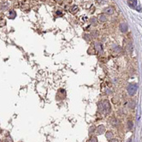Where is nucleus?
Listing matches in <instances>:
<instances>
[{
	"instance_id": "412c9836",
	"label": "nucleus",
	"mask_w": 142,
	"mask_h": 142,
	"mask_svg": "<svg viewBox=\"0 0 142 142\" xmlns=\"http://www.w3.org/2000/svg\"><path fill=\"white\" fill-rule=\"evenodd\" d=\"M59 1H60V0H59Z\"/></svg>"
},
{
	"instance_id": "f03ea898",
	"label": "nucleus",
	"mask_w": 142,
	"mask_h": 142,
	"mask_svg": "<svg viewBox=\"0 0 142 142\" xmlns=\"http://www.w3.org/2000/svg\"><path fill=\"white\" fill-rule=\"evenodd\" d=\"M137 89H138V86L134 83H130L127 87V91H128V93L129 94V96H134L136 93Z\"/></svg>"
},
{
	"instance_id": "f257e3e1",
	"label": "nucleus",
	"mask_w": 142,
	"mask_h": 142,
	"mask_svg": "<svg viewBox=\"0 0 142 142\" xmlns=\"http://www.w3.org/2000/svg\"><path fill=\"white\" fill-rule=\"evenodd\" d=\"M98 108V111L100 113L108 114L110 111V104L108 100H103V101L99 102Z\"/></svg>"
},
{
	"instance_id": "9d476101",
	"label": "nucleus",
	"mask_w": 142,
	"mask_h": 142,
	"mask_svg": "<svg viewBox=\"0 0 142 142\" xmlns=\"http://www.w3.org/2000/svg\"><path fill=\"white\" fill-rule=\"evenodd\" d=\"M98 20H99V22H105L106 21H107V17H106V15L105 14L99 15V16H98Z\"/></svg>"
},
{
	"instance_id": "dca6fc26",
	"label": "nucleus",
	"mask_w": 142,
	"mask_h": 142,
	"mask_svg": "<svg viewBox=\"0 0 142 142\" xmlns=\"http://www.w3.org/2000/svg\"><path fill=\"white\" fill-rule=\"evenodd\" d=\"M106 1L107 0H96V2H97V4H98L99 5H102V4H104L106 3Z\"/></svg>"
},
{
	"instance_id": "9b49d317",
	"label": "nucleus",
	"mask_w": 142,
	"mask_h": 142,
	"mask_svg": "<svg viewBox=\"0 0 142 142\" xmlns=\"http://www.w3.org/2000/svg\"><path fill=\"white\" fill-rule=\"evenodd\" d=\"M113 136H114V134H113V133H112L111 131H109V132H107L105 134L106 139H107L109 141H110V140H111L112 139H113Z\"/></svg>"
},
{
	"instance_id": "ddd939ff",
	"label": "nucleus",
	"mask_w": 142,
	"mask_h": 142,
	"mask_svg": "<svg viewBox=\"0 0 142 142\" xmlns=\"http://www.w3.org/2000/svg\"><path fill=\"white\" fill-rule=\"evenodd\" d=\"M7 8H8V5H7L6 2H4L0 4V10H6Z\"/></svg>"
},
{
	"instance_id": "1a4fd4ad",
	"label": "nucleus",
	"mask_w": 142,
	"mask_h": 142,
	"mask_svg": "<svg viewBox=\"0 0 142 142\" xmlns=\"http://www.w3.org/2000/svg\"><path fill=\"white\" fill-rule=\"evenodd\" d=\"M90 22H91L92 26L96 27L98 25V20L96 17H92L91 20H90Z\"/></svg>"
},
{
	"instance_id": "423d86ee",
	"label": "nucleus",
	"mask_w": 142,
	"mask_h": 142,
	"mask_svg": "<svg viewBox=\"0 0 142 142\" xmlns=\"http://www.w3.org/2000/svg\"><path fill=\"white\" fill-rule=\"evenodd\" d=\"M104 132H105V127L104 126V125H99V126L96 128V133L98 134H102Z\"/></svg>"
},
{
	"instance_id": "a211bd4d",
	"label": "nucleus",
	"mask_w": 142,
	"mask_h": 142,
	"mask_svg": "<svg viewBox=\"0 0 142 142\" xmlns=\"http://www.w3.org/2000/svg\"><path fill=\"white\" fill-rule=\"evenodd\" d=\"M89 37H90V35H88V34H85V35H84V39H85L86 40L89 41L90 39H91V38H89Z\"/></svg>"
},
{
	"instance_id": "f3484780",
	"label": "nucleus",
	"mask_w": 142,
	"mask_h": 142,
	"mask_svg": "<svg viewBox=\"0 0 142 142\" xmlns=\"http://www.w3.org/2000/svg\"><path fill=\"white\" fill-rule=\"evenodd\" d=\"M10 18H14L15 16H16V13H15L13 10L12 11H10V13L9 14V17H10Z\"/></svg>"
},
{
	"instance_id": "20e7f679",
	"label": "nucleus",
	"mask_w": 142,
	"mask_h": 142,
	"mask_svg": "<svg viewBox=\"0 0 142 142\" xmlns=\"http://www.w3.org/2000/svg\"><path fill=\"white\" fill-rule=\"evenodd\" d=\"M119 28L122 33H127L128 32V25L126 22H121L119 25Z\"/></svg>"
},
{
	"instance_id": "2eb2a0df",
	"label": "nucleus",
	"mask_w": 142,
	"mask_h": 142,
	"mask_svg": "<svg viewBox=\"0 0 142 142\" xmlns=\"http://www.w3.org/2000/svg\"><path fill=\"white\" fill-rule=\"evenodd\" d=\"M88 142H98V139L96 136H92L91 138H90L89 141Z\"/></svg>"
},
{
	"instance_id": "6e6552de",
	"label": "nucleus",
	"mask_w": 142,
	"mask_h": 142,
	"mask_svg": "<svg viewBox=\"0 0 142 142\" xmlns=\"http://www.w3.org/2000/svg\"><path fill=\"white\" fill-rule=\"evenodd\" d=\"M126 51L129 53H131L133 51V45H132V42H131V41H129V42L127 44Z\"/></svg>"
},
{
	"instance_id": "aec40b11",
	"label": "nucleus",
	"mask_w": 142,
	"mask_h": 142,
	"mask_svg": "<svg viewBox=\"0 0 142 142\" xmlns=\"http://www.w3.org/2000/svg\"><path fill=\"white\" fill-rule=\"evenodd\" d=\"M0 142H2V141H1V140H0Z\"/></svg>"
},
{
	"instance_id": "0eeeda50",
	"label": "nucleus",
	"mask_w": 142,
	"mask_h": 142,
	"mask_svg": "<svg viewBox=\"0 0 142 142\" xmlns=\"http://www.w3.org/2000/svg\"><path fill=\"white\" fill-rule=\"evenodd\" d=\"M110 124H111V125H113V126H115V127H117V125L119 124V122L117 121V119H116V118H115V117L110 118Z\"/></svg>"
},
{
	"instance_id": "4468645a",
	"label": "nucleus",
	"mask_w": 142,
	"mask_h": 142,
	"mask_svg": "<svg viewBox=\"0 0 142 142\" xmlns=\"http://www.w3.org/2000/svg\"><path fill=\"white\" fill-rule=\"evenodd\" d=\"M127 126H128V128L129 130H131L133 128V126H134V123H133L132 121H128V122H127Z\"/></svg>"
},
{
	"instance_id": "6ab92c4d",
	"label": "nucleus",
	"mask_w": 142,
	"mask_h": 142,
	"mask_svg": "<svg viewBox=\"0 0 142 142\" xmlns=\"http://www.w3.org/2000/svg\"><path fill=\"white\" fill-rule=\"evenodd\" d=\"M110 142H118V140L116 139H112L111 140H110Z\"/></svg>"
},
{
	"instance_id": "f8f14e48",
	"label": "nucleus",
	"mask_w": 142,
	"mask_h": 142,
	"mask_svg": "<svg viewBox=\"0 0 142 142\" xmlns=\"http://www.w3.org/2000/svg\"><path fill=\"white\" fill-rule=\"evenodd\" d=\"M78 6H76V5H73V6L70 8V12L73 13V14H75V13H76L78 11Z\"/></svg>"
},
{
	"instance_id": "7ed1b4c3",
	"label": "nucleus",
	"mask_w": 142,
	"mask_h": 142,
	"mask_svg": "<svg viewBox=\"0 0 142 142\" xmlns=\"http://www.w3.org/2000/svg\"><path fill=\"white\" fill-rule=\"evenodd\" d=\"M103 12H104V14L111 16V15L114 14V8L111 6H108V7H106V8L104 9Z\"/></svg>"
},
{
	"instance_id": "39448f33",
	"label": "nucleus",
	"mask_w": 142,
	"mask_h": 142,
	"mask_svg": "<svg viewBox=\"0 0 142 142\" xmlns=\"http://www.w3.org/2000/svg\"><path fill=\"white\" fill-rule=\"evenodd\" d=\"M94 47H95V51H97L98 53H101L103 51V46L100 42H96L94 44Z\"/></svg>"
}]
</instances>
